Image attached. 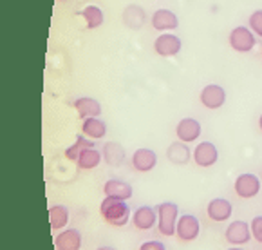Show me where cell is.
Listing matches in <instances>:
<instances>
[{
  "instance_id": "16",
  "label": "cell",
  "mask_w": 262,
  "mask_h": 250,
  "mask_svg": "<svg viewBox=\"0 0 262 250\" xmlns=\"http://www.w3.org/2000/svg\"><path fill=\"white\" fill-rule=\"evenodd\" d=\"M132 194H134L132 185L123 180H118V178H111V180H107L103 185V196H111V198H116V200L128 201L132 198Z\"/></svg>"
},
{
  "instance_id": "17",
  "label": "cell",
  "mask_w": 262,
  "mask_h": 250,
  "mask_svg": "<svg viewBox=\"0 0 262 250\" xmlns=\"http://www.w3.org/2000/svg\"><path fill=\"white\" fill-rule=\"evenodd\" d=\"M73 107H74L76 114L80 116L81 120H85V118H100V114L103 112L101 104L93 97L76 98V100H74V104H73Z\"/></svg>"
},
{
  "instance_id": "11",
  "label": "cell",
  "mask_w": 262,
  "mask_h": 250,
  "mask_svg": "<svg viewBox=\"0 0 262 250\" xmlns=\"http://www.w3.org/2000/svg\"><path fill=\"white\" fill-rule=\"evenodd\" d=\"M130 165L136 172H150L158 165V154L148 147H139L130 156Z\"/></svg>"
},
{
  "instance_id": "15",
  "label": "cell",
  "mask_w": 262,
  "mask_h": 250,
  "mask_svg": "<svg viewBox=\"0 0 262 250\" xmlns=\"http://www.w3.org/2000/svg\"><path fill=\"white\" fill-rule=\"evenodd\" d=\"M83 236L78 228H63L54 236V248L56 250H81Z\"/></svg>"
},
{
  "instance_id": "18",
  "label": "cell",
  "mask_w": 262,
  "mask_h": 250,
  "mask_svg": "<svg viewBox=\"0 0 262 250\" xmlns=\"http://www.w3.org/2000/svg\"><path fill=\"white\" fill-rule=\"evenodd\" d=\"M192 152L193 150H190L188 143L185 142H173L168 145V149H166V158H168L170 163H173V165H186V163L192 160Z\"/></svg>"
},
{
  "instance_id": "26",
  "label": "cell",
  "mask_w": 262,
  "mask_h": 250,
  "mask_svg": "<svg viewBox=\"0 0 262 250\" xmlns=\"http://www.w3.org/2000/svg\"><path fill=\"white\" fill-rule=\"evenodd\" d=\"M248 27L257 35V39H262V9H255L248 16Z\"/></svg>"
},
{
  "instance_id": "4",
  "label": "cell",
  "mask_w": 262,
  "mask_h": 250,
  "mask_svg": "<svg viewBox=\"0 0 262 250\" xmlns=\"http://www.w3.org/2000/svg\"><path fill=\"white\" fill-rule=\"evenodd\" d=\"M262 189L260 178L253 172H243L235 178V183H233V193L237 194L243 200H253L258 196Z\"/></svg>"
},
{
  "instance_id": "22",
  "label": "cell",
  "mask_w": 262,
  "mask_h": 250,
  "mask_svg": "<svg viewBox=\"0 0 262 250\" xmlns=\"http://www.w3.org/2000/svg\"><path fill=\"white\" fill-rule=\"evenodd\" d=\"M101 160H103V152H100L96 147H91V149L81 150L76 160V165L81 170H94L101 163Z\"/></svg>"
},
{
  "instance_id": "12",
  "label": "cell",
  "mask_w": 262,
  "mask_h": 250,
  "mask_svg": "<svg viewBox=\"0 0 262 250\" xmlns=\"http://www.w3.org/2000/svg\"><path fill=\"white\" fill-rule=\"evenodd\" d=\"M231 214H233V205L226 198H213L206 205V216L213 223H224L230 220Z\"/></svg>"
},
{
  "instance_id": "3",
  "label": "cell",
  "mask_w": 262,
  "mask_h": 250,
  "mask_svg": "<svg viewBox=\"0 0 262 250\" xmlns=\"http://www.w3.org/2000/svg\"><path fill=\"white\" fill-rule=\"evenodd\" d=\"M228 44L235 53L246 54L251 53L255 49V46H257V35L248 26H237L230 31Z\"/></svg>"
},
{
  "instance_id": "14",
  "label": "cell",
  "mask_w": 262,
  "mask_h": 250,
  "mask_svg": "<svg viewBox=\"0 0 262 250\" xmlns=\"http://www.w3.org/2000/svg\"><path fill=\"white\" fill-rule=\"evenodd\" d=\"M130 221L138 230H150L158 227V210L150 205H141L132 212Z\"/></svg>"
},
{
  "instance_id": "29",
  "label": "cell",
  "mask_w": 262,
  "mask_h": 250,
  "mask_svg": "<svg viewBox=\"0 0 262 250\" xmlns=\"http://www.w3.org/2000/svg\"><path fill=\"white\" fill-rule=\"evenodd\" d=\"M96 250H116L114 246H108V245H103V246H98Z\"/></svg>"
},
{
  "instance_id": "27",
  "label": "cell",
  "mask_w": 262,
  "mask_h": 250,
  "mask_svg": "<svg viewBox=\"0 0 262 250\" xmlns=\"http://www.w3.org/2000/svg\"><path fill=\"white\" fill-rule=\"evenodd\" d=\"M250 228L253 241L262 243V216H255L253 220L250 221Z\"/></svg>"
},
{
  "instance_id": "9",
  "label": "cell",
  "mask_w": 262,
  "mask_h": 250,
  "mask_svg": "<svg viewBox=\"0 0 262 250\" xmlns=\"http://www.w3.org/2000/svg\"><path fill=\"white\" fill-rule=\"evenodd\" d=\"M201 234V221L197 220V216L193 214H181L178 221V228H176V236L179 241L190 243L195 241Z\"/></svg>"
},
{
  "instance_id": "13",
  "label": "cell",
  "mask_w": 262,
  "mask_h": 250,
  "mask_svg": "<svg viewBox=\"0 0 262 250\" xmlns=\"http://www.w3.org/2000/svg\"><path fill=\"white\" fill-rule=\"evenodd\" d=\"M150 24L159 33H172L179 27V16L172 9H156L150 15Z\"/></svg>"
},
{
  "instance_id": "28",
  "label": "cell",
  "mask_w": 262,
  "mask_h": 250,
  "mask_svg": "<svg viewBox=\"0 0 262 250\" xmlns=\"http://www.w3.org/2000/svg\"><path fill=\"white\" fill-rule=\"evenodd\" d=\"M138 250H166L165 243L163 241H156V239H150V241H143L139 245Z\"/></svg>"
},
{
  "instance_id": "31",
  "label": "cell",
  "mask_w": 262,
  "mask_h": 250,
  "mask_svg": "<svg viewBox=\"0 0 262 250\" xmlns=\"http://www.w3.org/2000/svg\"><path fill=\"white\" fill-rule=\"evenodd\" d=\"M228 250H244V248H243V246H230Z\"/></svg>"
},
{
  "instance_id": "7",
  "label": "cell",
  "mask_w": 262,
  "mask_h": 250,
  "mask_svg": "<svg viewBox=\"0 0 262 250\" xmlns=\"http://www.w3.org/2000/svg\"><path fill=\"white\" fill-rule=\"evenodd\" d=\"M192 160L201 169H210L219 162V149L212 142H199L193 147Z\"/></svg>"
},
{
  "instance_id": "20",
  "label": "cell",
  "mask_w": 262,
  "mask_h": 250,
  "mask_svg": "<svg viewBox=\"0 0 262 250\" xmlns=\"http://www.w3.org/2000/svg\"><path fill=\"white\" fill-rule=\"evenodd\" d=\"M81 134L89 140H103L107 136V123L100 118H85L81 120Z\"/></svg>"
},
{
  "instance_id": "21",
  "label": "cell",
  "mask_w": 262,
  "mask_h": 250,
  "mask_svg": "<svg viewBox=\"0 0 262 250\" xmlns=\"http://www.w3.org/2000/svg\"><path fill=\"white\" fill-rule=\"evenodd\" d=\"M78 15L83 18L85 26H87V29H98V27L101 26V24L105 22V13L103 9L100 8V6L96 4H89L85 6L81 11H78Z\"/></svg>"
},
{
  "instance_id": "30",
  "label": "cell",
  "mask_w": 262,
  "mask_h": 250,
  "mask_svg": "<svg viewBox=\"0 0 262 250\" xmlns=\"http://www.w3.org/2000/svg\"><path fill=\"white\" fill-rule=\"evenodd\" d=\"M258 129H260V132H262V114L258 116Z\"/></svg>"
},
{
  "instance_id": "32",
  "label": "cell",
  "mask_w": 262,
  "mask_h": 250,
  "mask_svg": "<svg viewBox=\"0 0 262 250\" xmlns=\"http://www.w3.org/2000/svg\"><path fill=\"white\" fill-rule=\"evenodd\" d=\"M58 2H66V0H58Z\"/></svg>"
},
{
  "instance_id": "6",
  "label": "cell",
  "mask_w": 262,
  "mask_h": 250,
  "mask_svg": "<svg viewBox=\"0 0 262 250\" xmlns=\"http://www.w3.org/2000/svg\"><path fill=\"white\" fill-rule=\"evenodd\" d=\"M183 49V40L173 33H159L154 40V53L161 58L178 56Z\"/></svg>"
},
{
  "instance_id": "10",
  "label": "cell",
  "mask_w": 262,
  "mask_h": 250,
  "mask_svg": "<svg viewBox=\"0 0 262 250\" xmlns=\"http://www.w3.org/2000/svg\"><path fill=\"white\" fill-rule=\"evenodd\" d=\"M203 134V125L199 123V120L195 118H181L176 125V136H178L179 142H185V143H193L201 138Z\"/></svg>"
},
{
  "instance_id": "2",
  "label": "cell",
  "mask_w": 262,
  "mask_h": 250,
  "mask_svg": "<svg viewBox=\"0 0 262 250\" xmlns=\"http://www.w3.org/2000/svg\"><path fill=\"white\" fill-rule=\"evenodd\" d=\"M158 210V230L163 238H173L179 221V207L173 201H163L156 207Z\"/></svg>"
},
{
  "instance_id": "25",
  "label": "cell",
  "mask_w": 262,
  "mask_h": 250,
  "mask_svg": "<svg viewBox=\"0 0 262 250\" xmlns=\"http://www.w3.org/2000/svg\"><path fill=\"white\" fill-rule=\"evenodd\" d=\"M91 147H96V145H94V140H89L87 136H83V134H78L73 145H69L66 150H63V156H66V160H69V162L76 163V160H78V156H80L81 150L91 149Z\"/></svg>"
},
{
  "instance_id": "24",
  "label": "cell",
  "mask_w": 262,
  "mask_h": 250,
  "mask_svg": "<svg viewBox=\"0 0 262 250\" xmlns=\"http://www.w3.org/2000/svg\"><path fill=\"white\" fill-rule=\"evenodd\" d=\"M145 20H147V15H145V11H143L141 6L130 4V6L125 8L123 22L127 27H130V29H139V27L145 24Z\"/></svg>"
},
{
  "instance_id": "19",
  "label": "cell",
  "mask_w": 262,
  "mask_h": 250,
  "mask_svg": "<svg viewBox=\"0 0 262 250\" xmlns=\"http://www.w3.org/2000/svg\"><path fill=\"white\" fill-rule=\"evenodd\" d=\"M103 160L107 165L112 167H118V165H123L125 160H127V152H125V147L118 142H105L103 149Z\"/></svg>"
},
{
  "instance_id": "5",
  "label": "cell",
  "mask_w": 262,
  "mask_h": 250,
  "mask_svg": "<svg viewBox=\"0 0 262 250\" xmlns=\"http://www.w3.org/2000/svg\"><path fill=\"white\" fill-rule=\"evenodd\" d=\"M224 239H226L230 246H244L246 243H250L253 239L251 238L250 223L244 220L230 221L226 230H224Z\"/></svg>"
},
{
  "instance_id": "8",
  "label": "cell",
  "mask_w": 262,
  "mask_h": 250,
  "mask_svg": "<svg viewBox=\"0 0 262 250\" xmlns=\"http://www.w3.org/2000/svg\"><path fill=\"white\" fill-rule=\"evenodd\" d=\"M226 89L221 87L219 84H208L201 89L199 92V102L203 107L208 111H217L226 104Z\"/></svg>"
},
{
  "instance_id": "1",
  "label": "cell",
  "mask_w": 262,
  "mask_h": 250,
  "mask_svg": "<svg viewBox=\"0 0 262 250\" xmlns=\"http://www.w3.org/2000/svg\"><path fill=\"white\" fill-rule=\"evenodd\" d=\"M100 216L111 227H125L132 220V210L127 201L105 196L100 203Z\"/></svg>"
},
{
  "instance_id": "23",
  "label": "cell",
  "mask_w": 262,
  "mask_h": 250,
  "mask_svg": "<svg viewBox=\"0 0 262 250\" xmlns=\"http://www.w3.org/2000/svg\"><path fill=\"white\" fill-rule=\"evenodd\" d=\"M47 214L53 230H63L69 223V208L66 205H51Z\"/></svg>"
}]
</instances>
